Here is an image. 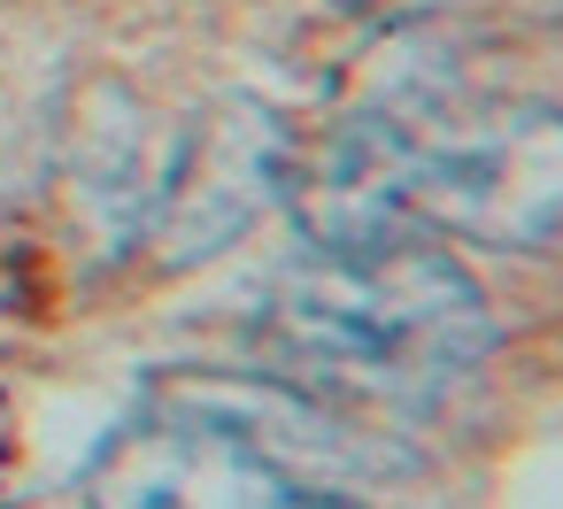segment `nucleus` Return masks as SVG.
<instances>
[{
  "instance_id": "nucleus-1",
  "label": "nucleus",
  "mask_w": 563,
  "mask_h": 509,
  "mask_svg": "<svg viewBox=\"0 0 563 509\" xmlns=\"http://www.w3.org/2000/svg\"><path fill=\"white\" fill-rule=\"evenodd\" d=\"M278 186L309 247L355 240H471L501 255L563 247V109L548 101H455L424 124L355 117L309 155L278 163Z\"/></svg>"
},
{
  "instance_id": "nucleus-2",
  "label": "nucleus",
  "mask_w": 563,
  "mask_h": 509,
  "mask_svg": "<svg viewBox=\"0 0 563 509\" xmlns=\"http://www.w3.org/2000/svg\"><path fill=\"white\" fill-rule=\"evenodd\" d=\"M278 378L340 409H432L494 347L478 278L424 232L309 247L255 317Z\"/></svg>"
},
{
  "instance_id": "nucleus-3",
  "label": "nucleus",
  "mask_w": 563,
  "mask_h": 509,
  "mask_svg": "<svg viewBox=\"0 0 563 509\" xmlns=\"http://www.w3.org/2000/svg\"><path fill=\"white\" fill-rule=\"evenodd\" d=\"M286 486L301 478L263 440H247L194 386V370L155 378L140 417L117 424L78 471L86 509H278Z\"/></svg>"
},
{
  "instance_id": "nucleus-4",
  "label": "nucleus",
  "mask_w": 563,
  "mask_h": 509,
  "mask_svg": "<svg viewBox=\"0 0 563 509\" xmlns=\"http://www.w3.org/2000/svg\"><path fill=\"white\" fill-rule=\"evenodd\" d=\"M278 509H371V501H363V494H347V486L301 478V486H286V494H278Z\"/></svg>"
}]
</instances>
